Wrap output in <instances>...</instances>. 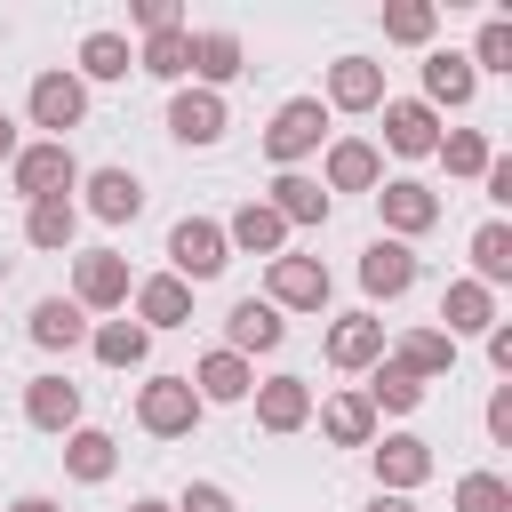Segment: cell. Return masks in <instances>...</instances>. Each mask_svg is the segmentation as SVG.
<instances>
[{"mask_svg": "<svg viewBox=\"0 0 512 512\" xmlns=\"http://www.w3.org/2000/svg\"><path fill=\"white\" fill-rule=\"evenodd\" d=\"M8 176H16V192H24V208L32 200H72V184H80V160H72V144H16V160H8Z\"/></svg>", "mask_w": 512, "mask_h": 512, "instance_id": "6da1fadb", "label": "cell"}, {"mask_svg": "<svg viewBox=\"0 0 512 512\" xmlns=\"http://www.w3.org/2000/svg\"><path fill=\"white\" fill-rule=\"evenodd\" d=\"M136 424H144L152 440H184V432L200 424V392H192L184 376H152V384H136Z\"/></svg>", "mask_w": 512, "mask_h": 512, "instance_id": "7a4b0ae2", "label": "cell"}, {"mask_svg": "<svg viewBox=\"0 0 512 512\" xmlns=\"http://www.w3.org/2000/svg\"><path fill=\"white\" fill-rule=\"evenodd\" d=\"M320 136H328V104H320V96H288V104L272 112V128H264V152H272L280 168H296L304 152H320Z\"/></svg>", "mask_w": 512, "mask_h": 512, "instance_id": "3957f363", "label": "cell"}, {"mask_svg": "<svg viewBox=\"0 0 512 512\" xmlns=\"http://www.w3.org/2000/svg\"><path fill=\"white\" fill-rule=\"evenodd\" d=\"M168 264H176V280L192 288V280H216L224 264H232V248H224V224H208V216H184L176 232H168Z\"/></svg>", "mask_w": 512, "mask_h": 512, "instance_id": "277c9868", "label": "cell"}, {"mask_svg": "<svg viewBox=\"0 0 512 512\" xmlns=\"http://www.w3.org/2000/svg\"><path fill=\"white\" fill-rule=\"evenodd\" d=\"M128 296H136V280H128V256L96 248V256H80V264H72V304H80V312H120Z\"/></svg>", "mask_w": 512, "mask_h": 512, "instance_id": "5b68a950", "label": "cell"}, {"mask_svg": "<svg viewBox=\"0 0 512 512\" xmlns=\"http://www.w3.org/2000/svg\"><path fill=\"white\" fill-rule=\"evenodd\" d=\"M264 304L272 312H320L328 304V264L320 256H272V272H264Z\"/></svg>", "mask_w": 512, "mask_h": 512, "instance_id": "8992f818", "label": "cell"}, {"mask_svg": "<svg viewBox=\"0 0 512 512\" xmlns=\"http://www.w3.org/2000/svg\"><path fill=\"white\" fill-rule=\"evenodd\" d=\"M368 456H376V496H408V488L432 480V440H416V432L368 440Z\"/></svg>", "mask_w": 512, "mask_h": 512, "instance_id": "52a82bcc", "label": "cell"}, {"mask_svg": "<svg viewBox=\"0 0 512 512\" xmlns=\"http://www.w3.org/2000/svg\"><path fill=\"white\" fill-rule=\"evenodd\" d=\"M80 112H88L80 72H40L32 80V128H48V144H64V128H80Z\"/></svg>", "mask_w": 512, "mask_h": 512, "instance_id": "ba28073f", "label": "cell"}, {"mask_svg": "<svg viewBox=\"0 0 512 512\" xmlns=\"http://www.w3.org/2000/svg\"><path fill=\"white\" fill-rule=\"evenodd\" d=\"M376 208H384V240H408V232H432V224H440V192L416 184V176L376 184Z\"/></svg>", "mask_w": 512, "mask_h": 512, "instance_id": "9c48e42d", "label": "cell"}, {"mask_svg": "<svg viewBox=\"0 0 512 512\" xmlns=\"http://www.w3.org/2000/svg\"><path fill=\"white\" fill-rule=\"evenodd\" d=\"M360 288L384 296V304L408 296V288H416V248H408V240H368V248H360Z\"/></svg>", "mask_w": 512, "mask_h": 512, "instance_id": "30bf717a", "label": "cell"}, {"mask_svg": "<svg viewBox=\"0 0 512 512\" xmlns=\"http://www.w3.org/2000/svg\"><path fill=\"white\" fill-rule=\"evenodd\" d=\"M168 136L176 144H216L224 136V96L216 88H176L168 96Z\"/></svg>", "mask_w": 512, "mask_h": 512, "instance_id": "8fae6325", "label": "cell"}, {"mask_svg": "<svg viewBox=\"0 0 512 512\" xmlns=\"http://www.w3.org/2000/svg\"><path fill=\"white\" fill-rule=\"evenodd\" d=\"M280 336H288V320H280L264 296H240V304L224 312V352H240V360H248V352H272Z\"/></svg>", "mask_w": 512, "mask_h": 512, "instance_id": "7c38bea8", "label": "cell"}, {"mask_svg": "<svg viewBox=\"0 0 512 512\" xmlns=\"http://www.w3.org/2000/svg\"><path fill=\"white\" fill-rule=\"evenodd\" d=\"M256 424L264 432H304L312 424V384L304 376H264L256 384Z\"/></svg>", "mask_w": 512, "mask_h": 512, "instance_id": "4fadbf2b", "label": "cell"}, {"mask_svg": "<svg viewBox=\"0 0 512 512\" xmlns=\"http://www.w3.org/2000/svg\"><path fill=\"white\" fill-rule=\"evenodd\" d=\"M472 88H480L472 56H456V48H432V56H424V104H432V112H440V104H448V112H464V104H472Z\"/></svg>", "mask_w": 512, "mask_h": 512, "instance_id": "5bb4252c", "label": "cell"}, {"mask_svg": "<svg viewBox=\"0 0 512 512\" xmlns=\"http://www.w3.org/2000/svg\"><path fill=\"white\" fill-rule=\"evenodd\" d=\"M328 104H336V112H376V104H384V64L336 56V64H328Z\"/></svg>", "mask_w": 512, "mask_h": 512, "instance_id": "9a60e30c", "label": "cell"}, {"mask_svg": "<svg viewBox=\"0 0 512 512\" xmlns=\"http://www.w3.org/2000/svg\"><path fill=\"white\" fill-rule=\"evenodd\" d=\"M384 144H392L400 160H424V152L440 144V112H432V104H416V96L384 104Z\"/></svg>", "mask_w": 512, "mask_h": 512, "instance_id": "2e32d148", "label": "cell"}, {"mask_svg": "<svg viewBox=\"0 0 512 512\" xmlns=\"http://www.w3.org/2000/svg\"><path fill=\"white\" fill-rule=\"evenodd\" d=\"M376 184H384V152L360 144V136H336V144H328V184H320V192H376Z\"/></svg>", "mask_w": 512, "mask_h": 512, "instance_id": "e0dca14e", "label": "cell"}, {"mask_svg": "<svg viewBox=\"0 0 512 512\" xmlns=\"http://www.w3.org/2000/svg\"><path fill=\"white\" fill-rule=\"evenodd\" d=\"M24 416L40 432H80V384L72 376H32L24 384Z\"/></svg>", "mask_w": 512, "mask_h": 512, "instance_id": "ac0fdd59", "label": "cell"}, {"mask_svg": "<svg viewBox=\"0 0 512 512\" xmlns=\"http://www.w3.org/2000/svg\"><path fill=\"white\" fill-rule=\"evenodd\" d=\"M224 248H240V256H264V264H272V256H288V224H280L264 200H248V208L224 224Z\"/></svg>", "mask_w": 512, "mask_h": 512, "instance_id": "d6986e66", "label": "cell"}, {"mask_svg": "<svg viewBox=\"0 0 512 512\" xmlns=\"http://www.w3.org/2000/svg\"><path fill=\"white\" fill-rule=\"evenodd\" d=\"M184 320H192V288L176 272L136 280V328H184Z\"/></svg>", "mask_w": 512, "mask_h": 512, "instance_id": "ffe728a7", "label": "cell"}, {"mask_svg": "<svg viewBox=\"0 0 512 512\" xmlns=\"http://www.w3.org/2000/svg\"><path fill=\"white\" fill-rule=\"evenodd\" d=\"M440 320H448V328H440L448 344H456V336H488V328H496V296H488L480 280H448V296H440Z\"/></svg>", "mask_w": 512, "mask_h": 512, "instance_id": "44dd1931", "label": "cell"}, {"mask_svg": "<svg viewBox=\"0 0 512 512\" xmlns=\"http://www.w3.org/2000/svg\"><path fill=\"white\" fill-rule=\"evenodd\" d=\"M328 360H336V368H376V360H384V320H376V312H344V320L328 328Z\"/></svg>", "mask_w": 512, "mask_h": 512, "instance_id": "7402d4cb", "label": "cell"}, {"mask_svg": "<svg viewBox=\"0 0 512 512\" xmlns=\"http://www.w3.org/2000/svg\"><path fill=\"white\" fill-rule=\"evenodd\" d=\"M136 208H144V184L128 168H96L88 176V216L96 224H136Z\"/></svg>", "mask_w": 512, "mask_h": 512, "instance_id": "603a6c76", "label": "cell"}, {"mask_svg": "<svg viewBox=\"0 0 512 512\" xmlns=\"http://www.w3.org/2000/svg\"><path fill=\"white\" fill-rule=\"evenodd\" d=\"M280 224H328V192L312 184V176H296V168H280L272 176V200H264Z\"/></svg>", "mask_w": 512, "mask_h": 512, "instance_id": "cb8c5ba5", "label": "cell"}, {"mask_svg": "<svg viewBox=\"0 0 512 512\" xmlns=\"http://www.w3.org/2000/svg\"><path fill=\"white\" fill-rule=\"evenodd\" d=\"M32 344H40V352H72V344H88V312L64 304V296H40V304H32Z\"/></svg>", "mask_w": 512, "mask_h": 512, "instance_id": "d4e9b609", "label": "cell"}, {"mask_svg": "<svg viewBox=\"0 0 512 512\" xmlns=\"http://www.w3.org/2000/svg\"><path fill=\"white\" fill-rule=\"evenodd\" d=\"M184 384L200 392V408H208V400H248V392H256V376H248V360H240V352H208Z\"/></svg>", "mask_w": 512, "mask_h": 512, "instance_id": "484cf974", "label": "cell"}, {"mask_svg": "<svg viewBox=\"0 0 512 512\" xmlns=\"http://www.w3.org/2000/svg\"><path fill=\"white\" fill-rule=\"evenodd\" d=\"M64 472H72V480H88V488H96V480H112V472H120V440H112V432H88V424H80V432H64Z\"/></svg>", "mask_w": 512, "mask_h": 512, "instance_id": "4316f807", "label": "cell"}, {"mask_svg": "<svg viewBox=\"0 0 512 512\" xmlns=\"http://www.w3.org/2000/svg\"><path fill=\"white\" fill-rule=\"evenodd\" d=\"M392 360H400L416 384H432V376H448V368H456V344H448L440 328H408V336L392 344Z\"/></svg>", "mask_w": 512, "mask_h": 512, "instance_id": "83f0119b", "label": "cell"}, {"mask_svg": "<svg viewBox=\"0 0 512 512\" xmlns=\"http://www.w3.org/2000/svg\"><path fill=\"white\" fill-rule=\"evenodd\" d=\"M320 432H328L336 448H368V440H376V408H368L360 392H336V400H320Z\"/></svg>", "mask_w": 512, "mask_h": 512, "instance_id": "f1b7e54d", "label": "cell"}, {"mask_svg": "<svg viewBox=\"0 0 512 512\" xmlns=\"http://www.w3.org/2000/svg\"><path fill=\"white\" fill-rule=\"evenodd\" d=\"M72 232H80V208H72V200H32V208H24V240H32V248L56 256V248H72Z\"/></svg>", "mask_w": 512, "mask_h": 512, "instance_id": "f546056e", "label": "cell"}, {"mask_svg": "<svg viewBox=\"0 0 512 512\" xmlns=\"http://www.w3.org/2000/svg\"><path fill=\"white\" fill-rule=\"evenodd\" d=\"M472 280H480L488 296L512 280V224H480V232H472Z\"/></svg>", "mask_w": 512, "mask_h": 512, "instance_id": "4dcf8cb0", "label": "cell"}, {"mask_svg": "<svg viewBox=\"0 0 512 512\" xmlns=\"http://www.w3.org/2000/svg\"><path fill=\"white\" fill-rule=\"evenodd\" d=\"M192 72H200V88H224L232 72H248L240 64V40L232 32H192Z\"/></svg>", "mask_w": 512, "mask_h": 512, "instance_id": "1f68e13d", "label": "cell"}, {"mask_svg": "<svg viewBox=\"0 0 512 512\" xmlns=\"http://www.w3.org/2000/svg\"><path fill=\"white\" fill-rule=\"evenodd\" d=\"M88 344H96V360H104V368H144V352H152V328H136V320H104Z\"/></svg>", "mask_w": 512, "mask_h": 512, "instance_id": "d6a6232c", "label": "cell"}, {"mask_svg": "<svg viewBox=\"0 0 512 512\" xmlns=\"http://www.w3.org/2000/svg\"><path fill=\"white\" fill-rule=\"evenodd\" d=\"M368 408H384V416H408L416 400H424V384L400 368V360H376V376H368V392H360Z\"/></svg>", "mask_w": 512, "mask_h": 512, "instance_id": "836d02e7", "label": "cell"}, {"mask_svg": "<svg viewBox=\"0 0 512 512\" xmlns=\"http://www.w3.org/2000/svg\"><path fill=\"white\" fill-rule=\"evenodd\" d=\"M136 64H144L152 80H184V72H192V32H184V24H176V32H152V40L136 48Z\"/></svg>", "mask_w": 512, "mask_h": 512, "instance_id": "e575fe53", "label": "cell"}, {"mask_svg": "<svg viewBox=\"0 0 512 512\" xmlns=\"http://www.w3.org/2000/svg\"><path fill=\"white\" fill-rule=\"evenodd\" d=\"M432 32H440V8H432V0H392V8H384V40L424 48Z\"/></svg>", "mask_w": 512, "mask_h": 512, "instance_id": "d590c367", "label": "cell"}, {"mask_svg": "<svg viewBox=\"0 0 512 512\" xmlns=\"http://www.w3.org/2000/svg\"><path fill=\"white\" fill-rule=\"evenodd\" d=\"M128 64H136V48H128L120 32H88V40H80V72H88V80H128Z\"/></svg>", "mask_w": 512, "mask_h": 512, "instance_id": "8d00e7d4", "label": "cell"}, {"mask_svg": "<svg viewBox=\"0 0 512 512\" xmlns=\"http://www.w3.org/2000/svg\"><path fill=\"white\" fill-rule=\"evenodd\" d=\"M432 152H440V160H448V176H488V160H496V152H488V136H480V128H448V136H440V144H432Z\"/></svg>", "mask_w": 512, "mask_h": 512, "instance_id": "74e56055", "label": "cell"}, {"mask_svg": "<svg viewBox=\"0 0 512 512\" xmlns=\"http://www.w3.org/2000/svg\"><path fill=\"white\" fill-rule=\"evenodd\" d=\"M456 512H512V480L504 472H464L456 480Z\"/></svg>", "mask_w": 512, "mask_h": 512, "instance_id": "f35d334b", "label": "cell"}, {"mask_svg": "<svg viewBox=\"0 0 512 512\" xmlns=\"http://www.w3.org/2000/svg\"><path fill=\"white\" fill-rule=\"evenodd\" d=\"M472 72H512V24H480V48H472Z\"/></svg>", "mask_w": 512, "mask_h": 512, "instance_id": "ab89813d", "label": "cell"}, {"mask_svg": "<svg viewBox=\"0 0 512 512\" xmlns=\"http://www.w3.org/2000/svg\"><path fill=\"white\" fill-rule=\"evenodd\" d=\"M128 16H136V32H144V40H152V32H176V24H184V16H176V0H136Z\"/></svg>", "mask_w": 512, "mask_h": 512, "instance_id": "60d3db41", "label": "cell"}, {"mask_svg": "<svg viewBox=\"0 0 512 512\" xmlns=\"http://www.w3.org/2000/svg\"><path fill=\"white\" fill-rule=\"evenodd\" d=\"M176 512H240V504H232V496H224L216 480H192V488L176 496Z\"/></svg>", "mask_w": 512, "mask_h": 512, "instance_id": "b9f144b4", "label": "cell"}, {"mask_svg": "<svg viewBox=\"0 0 512 512\" xmlns=\"http://www.w3.org/2000/svg\"><path fill=\"white\" fill-rule=\"evenodd\" d=\"M488 440H496V448H512V384H496V392H488Z\"/></svg>", "mask_w": 512, "mask_h": 512, "instance_id": "7bdbcfd3", "label": "cell"}, {"mask_svg": "<svg viewBox=\"0 0 512 512\" xmlns=\"http://www.w3.org/2000/svg\"><path fill=\"white\" fill-rule=\"evenodd\" d=\"M488 360H496V368H504V376H512V328H504V320H496V328H488Z\"/></svg>", "mask_w": 512, "mask_h": 512, "instance_id": "ee69618b", "label": "cell"}, {"mask_svg": "<svg viewBox=\"0 0 512 512\" xmlns=\"http://www.w3.org/2000/svg\"><path fill=\"white\" fill-rule=\"evenodd\" d=\"M8 512H64V504H56V496H16Z\"/></svg>", "mask_w": 512, "mask_h": 512, "instance_id": "f6af8a7d", "label": "cell"}, {"mask_svg": "<svg viewBox=\"0 0 512 512\" xmlns=\"http://www.w3.org/2000/svg\"><path fill=\"white\" fill-rule=\"evenodd\" d=\"M0 160H16V120L0 112Z\"/></svg>", "mask_w": 512, "mask_h": 512, "instance_id": "bcb514c9", "label": "cell"}, {"mask_svg": "<svg viewBox=\"0 0 512 512\" xmlns=\"http://www.w3.org/2000/svg\"><path fill=\"white\" fill-rule=\"evenodd\" d=\"M368 512H416V504H408V496H376Z\"/></svg>", "mask_w": 512, "mask_h": 512, "instance_id": "7dc6e473", "label": "cell"}, {"mask_svg": "<svg viewBox=\"0 0 512 512\" xmlns=\"http://www.w3.org/2000/svg\"><path fill=\"white\" fill-rule=\"evenodd\" d=\"M128 512H176V504H160V496H136V504H128Z\"/></svg>", "mask_w": 512, "mask_h": 512, "instance_id": "c3c4849f", "label": "cell"}]
</instances>
